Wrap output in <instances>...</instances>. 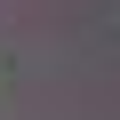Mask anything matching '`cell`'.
<instances>
[{
    "mask_svg": "<svg viewBox=\"0 0 120 120\" xmlns=\"http://www.w3.org/2000/svg\"><path fill=\"white\" fill-rule=\"evenodd\" d=\"M0 80H8V64H0Z\"/></svg>",
    "mask_w": 120,
    "mask_h": 120,
    "instance_id": "1",
    "label": "cell"
}]
</instances>
